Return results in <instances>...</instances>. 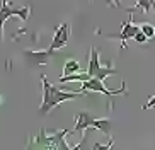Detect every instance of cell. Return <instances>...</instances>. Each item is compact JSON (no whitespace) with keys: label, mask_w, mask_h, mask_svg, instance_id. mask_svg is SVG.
Listing matches in <instances>:
<instances>
[{"label":"cell","mask_w":155,"mask_h":150,"mask_svg":"<svg viewBox=\"0 0 155 150\" xmlns=\"http://www.w3.org/2000/svg\"><path fill=\"white\" fill-rule=\"evenodd\" d=\"M43 80V89H45V95H43V104L39 108L41 114H48L53 108L60 104V102H63L67 99H73V97H82V95H87L85 91H77V92H63L56 89L55 85H51L50 82L45 78V75L41 77Z\"/></svg>","instance_id":"6da1fadb"},{"label":"cell","mask_w":155,"mask_h":150,"mask_svg":"<svg viewBox=\"0 0 155 150\" xmlns=\"http://www.w3.org/2000/svg\"><path fill=\"white\" fill-rule=\"evenodd\" d=\"M89 128H97L107 135L111 130V119H96L89 111H80L77 114V123L70 132H82V130H89Z\"/></svg>","instance_id":"7a4b0ae2"},{"label":"cell","mask_w":155,"mask_h":150,"mask_svg":"<svg viewBox=\"0 0 155 150\" xmlns=\"http://www.w3.org/2000/svg\"><path fill=\"white\" fill-rule=\"evenodd\" d=\"M87 73H89V77H96V78L104 80L107 75L116 73V70H114L111 65H107V67H101L99 53H97V50L92 46V50H91V63H89V70H87Z\"/></svg>","instance_id":"3957f363"},{"label":"cell","mask_w":155,"mask_h":150,"mask_svg":"<svg viewBox=\"0 0 155 150\" xmlns=\"http://www.w3.org/2000/svg\"><path fill=\"white\" fill-rule=\"evenodd\" d=\"M80 89H82V91L89 89V91H94V92H102V94H106V95H116V94H124V92H126V84H123V87H121L119 91H107L101 78L89 77L87 80H84V84H82Z\"/></svg>","instance_id":"277c9868"},{"label":"cell","mask_w":155,"mask_h":150,"mask_svg":"<svg viewBox=\"0 0 155 150\" xmlns=\"http://www.w3.org/2000/svg\"><path fill=\"white\" fill-rule=\"evenodd\" d=\"M68 31H70L68 22H65V24H61L60 27H56V34H55V38H53V41H51V46H50L51 53L67 45V41H68Z\"/></svg>","instance_id":"5b68a950"},{"label":"cell","mask_w":155,"mask_h":150,"mask_svg":"<svg viewBox=\"0 0 155 150\" xmlns=\"http://www.w3.org/2000/svg\"><path fill=\"white\" fill-rule=\"evenodd\" d=\"M12 14H19V15L26 21V19H28V14H29V7H24V9H21V10L10 9V7H7L5 2H4V7L0 9V38H2V24H4V21L9 17V15H12Z\"/></svg>","instance_id":"8992f818"},{"label":"cell","mask_w":155,"mask_h":150,"mask_svg":"<svg viewBox=\"0 0 155 150\" xmlns=\"http://www.w3.org/2000/svg\"><path fill=\"white\" fill-rule=\"evenodd\" d=\"M138 31H140V27L133 24V15H131V17H130V21H128V22L123 26V31L119 32V36H118L119 39H121V48H126V39L133 38Z\"/></svg>","instance_id":"52a82bcc"},{"label":"cell","mask_w":155,"mask_h":150,"mask_svg":"<svg viewBox=\"0 0 155 150\" xmlns=\"http://www.w3.org/2000/svg\"><path fill=\"white\" fill-rule=\"evenodd\" d=\"M78 72V62H75V60H68L67 63H65V70H63V77H67V75H72V73Z\"/></svg>","instance_id":"ba28073f"},{"label":"cell","mask_w":155,"mask_h":150,"mask_svg":"<svg viewBox=\"0 0 155 150\" xmlns=\"http://www.w3.org/2000/svg\"><path fill=\"white\" fill-rule=\"evenodd\" d=\"M140 31L143 32L147 38H153V36H155V27L150 26V24H141V26H140Z\"/></svg>","instance_id":"9c48e42d"},{"label":"cell","mask_w":155,"mask_h":150,"mask_svg":"<svg viewBox=\"0 0 155 150\" xmlns=\"http://www.w3.org/2000/svg\"><path fill=\"white\" fill-rule=\"evenodd\" d=\"M140 7H141L143 12H148V10H150V2H148V0H138V5H135V9H140ZM135 9H130V12L135 10Z\"/></svg>","instance_id":"30bf717a"},{"label":"cell","mask_w":155,"mask_h":150,"mask_svg":"<svg viewBox=\"0 0 155 150\" xmlns=\"http://www.w3.org/2000/svg\"><path fill=\"white\" fill-rule=\"evenodd\" d=\"M133 38H135V41H138V43H145V41L148 39V38H147V36H145V34H143L141 31H138V32H137V34H135Z\"/></svg>","instance_id":"8fae6325"},{"label":"cell","mask_w":155,"mask_h":150,"mask_svg":"<svg viewBox=\"0 0 155 150\" xmlns=\"http://www.w3.org/2000/svg\"><path fill=\"white\" fill-rule=\"evenodd\" d=\"M152 106H155V94H153V95H152L150 99H148V102H147V104H145V106H143V109H150V108H152Z\"/></svg>","instance_id":"7c38bea8"},{"label":"cell","mask_w":155,"mask_h":150,"mask_svg":"<svg viewBox=\"0 0 155 150\" xmlns=\"http://www.w3.org/2000/svg\"><path fill=\"white\" fill-rule=\"evenodd\" d=\"M111 2H114V4L118 5V7H121V2H119V0H111Z\"/></svg>","instance_id":"4fadbf2b"}]
</instances>
